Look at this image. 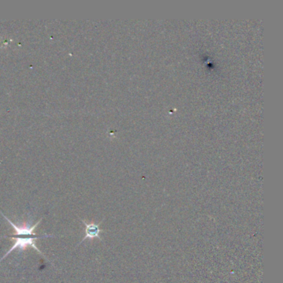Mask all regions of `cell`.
Returning a JSON list of instances; mask_svg holds the SVG:
<instances>
[{"instance_id": "obj_1", "label": "cell", "mask_w": 283, "mask_h": 283, "mask_svg": "<svg viewBox=\"0 0 283 283\" xmlns=\"http://www.w3.org/2000/svg\"><path fill=\"white\" fill-rule=\"evenodd\" d=\"M51 237H53V236L47 235V234H46L45 236H43V237L41 236V237H28V238H22V237H8L9 239H11V240L14 241V244H13L11 248H10L8 252H6L5 255L3 256V258L0 259V263H1V261H3L4 258H7L8 255L10 254L12 252L18 250L19 252H23V251H25L26 249H28V247H32V248H34L35 251L38 252V253L41 254L42 257L45 258V256L43 255V253H42V252L38 248V247H37L36 240L37 239H38V238H51Z\"/></svg>"}, {"instance_id": "obj_2", "label": "cell", "mask_w": 283, "mask_h": 283, "mask_svg": "<svg viewBox=\"0 0 283 283\" xmlns=\"http://www.w3.org/2000/svg\"><path fill=\"white\" fill-rule=\"evenodd\" d=\"M0 213L3 216V218L9 222L10 225L13 227V230H14V233H11L10 235L11 237H17V236H34L36 237L38 236L36 233H35V230L37 229V227L40 225V223L42 222V219H39L38 221L37 222L35 225H33V226H29L27 222H24L23 225L21 226H17L16 225H14V223L10 220V219L7 218V216L3 214V212L0 210Z\"/></svg>"}, {"instance_id": "obj_3", "label": "cell", "mask_w": 283, "mask_h": 283, "mask_svg": "<svg viewBox=\"0 0 283 283\" xmlns=\"http://www.w3.org/2000/svg\"><path fill=\"white\" fill-rule=\"evenodd\" d=\"M81 221L85 225V237L80 243L78 245H81L85 240L87 239H94V238H98L99 240L102 241V238L101 237V233H104L105 231L101 229V225L102 224V221L100 222L98 224H95L94 222H87L84 219H81Z\"/></svg>"}]
</instances>
